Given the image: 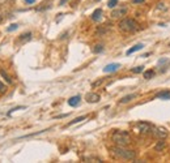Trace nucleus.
I'll return each mask as SVG.
<instances>
[{
  "label": "nucleus",
  "mask_w": 170,
  "mask_h": 163,
  "mask_svg": "<svg viewBox=\"0 0 170 163\" xmlns=\"http://www.w3.org/2000/svg\"><path fill=\"white\" fill-rule=\"evenodd\" d=\"M110 153L114 158L116 159H124V161H134L136 158V153L135 150H128L126 149V146H119L115 145L114 147L110 149Z\"/></svg>",
  "instance_id": "obj_1"
},
{
  "label": "nucleus",
  "mask_w": 170,
  "mask_h": 163,
  "mask_svg": "<svg viewBox=\"0 0 170 163\" xmlns=\"http://www.w3.org/2000/svg\"><path fill=\"white\" fill-rule=\"evenodd\" d=\"M111 141L115 145L127 146L131 144V136H130V133L126 131H115L111 135Z\"/></svg>",
  "instance_id": "obj_2"
},
{
  "label": "nucleus",
  "mask_w": 170,
  "mask_h": 163,
  "mask_svg": "<svg viewBox=\"0 0 170 163\" xmlns=\"http://www.w3.org/2000/svg\"><path fill=\"white\" fill-rule=\"evenodd\" d=\"M119 29L124 33H134L139 29V24L134 18H123L119 22Z\"/></svg>",
  "instance_id": "obj_3"
},
{
  "label": "nucleus",
  "mask_w": 170,
  "mask_h": 163,
  "mask_svg": "<svg viewBox=\"0 0 170 163\" xmlns=\"http://www.w3.org/2000/svg\"><path fill=\"white\" fill-rule=\"evenodd\" d=\"M136 129L139 131L140 135L147 136V135H149V133H152L153 125L147 123V121H139V123H136Z\"/></svg>",
  "instance_id": "obj_4"
},
{
  "label": "nucleus",
  "mask_w": 170,
  "mask_h": 163,
  "mask_svg": "<svg viewBox=\"0 0 170 163\" xmlns=\"http://www.w3.org/2000/svg\"><path fill=\"white\" fill-rule=\"evenodd\" d=\"M152 135L156 137L157 140H165L167 137V129L164 127H153L152 129Z\"/></svg>",
  "instance_id": "obj_5"
},
{
  "label": "nucleus",
  "mask_w": 170,
  "mask_h": 163,
  "mask_svg": "<svg viewBox=\"0 0 170 163\" xmlns=\"http://www.w3.org/2000/svg\"><path fill=\"white\" fill-rule=\"evenodd\" d=\"M126 13H127V8H126V7H121V8H118V9H114L110 16H111V18H119V17L126 16Z\"/></svg>",
  "instance_id": "obj_6"
},
{
  "label": "nucleus",
  "mask_w": 170,
  "mask_h": 163,
  "mask_svg": "<svg viewBox=\"0 0 170 163\" xmlns=\"http://www.w3.org/2000/svg\"><path fill=\"white\" fill-rule=\"evenodd\" d=\"M119 68H121L119 63H111V64H107L105 68H103V72L105 73H113V72H116Z\"/></svg>",
  "instance_id": "obj_7"
},
{
  "label": "nucleus",
  "mask_w": 170,
  "mask_h": 163,
  "mask_svg": "<svg viewBox=\"0 0 170 163\" xmlns=\"http://www.w3.org/2000/svg\"><path fill=\"white\" fill-rule=\"evenodd\" d=\"M85 98H86V102L89 103H97L100 101V95L97 93H88Z\"/></svg>",
  "instance_id": "obj_8"
},
{
  "label": "nucleus",
  "mask_w": 170,
  "mask_h": 163,
  "mask_svg": "<svg viewBox=\"0 0 170 163\" xmlns=\"http://www.w3.org/2000/svg\"><path fill=\"white\" fill-rule=\"evenodd\" d=\"M80 102H81V97H80V95H73V97H71L68 99V105L71 107H77L80 105Z\"/></svg>",
  "instance_id": "obj_9"
},
{
  "label": "nucleus",
  "mask_w": 170,
  "mask_h": 163,
  "mask_svg": "<svg viewBox=\"0 0 170 163\" xmlns=\"http://www.w3.org/2000/svg\"><path fill=\"white\" fill-rule=\"evenodd\" d=\"M32 33L30 32H28V33H24V34H21L20 37H18V43H26V42H29L32 39Z\"/></svg>",
  "instance_id": "obj_10"
},
{
  "label": "nucleus",
  "mask_w": 170,
  "mask_h": 163,
  "mask_svg": "<svg viewBox=\"0 0 170 163\" xmlns=\"http://www.w3.org/2000/svg\"><path fill=\"white\" fill-rule=\"evenodd\" d=\"M156 98L157 99H164V101H167L170 99V91L169 90H164V91H160L156 94Z\"/></svg>",
  "instance_id": "obj_11"
},
{
  "label": "nucleus",
  "mask_w": 170,
  "mask_h": 163,
  "mask_svg": "<svg viewBox=\"0 0 170 163\" xmlns=\"http://www.w3.org/2000/svg\"><path fill=\"white\" fill-rule=\"evenodd\" d=\"M101 17H102V9H101V8H97V9H95V11L92 13V16H90V18H92L93 21H95V22L100 21Z\"/></svg>",
  "instance_id": "obj_12"
},
{
  "label": "nucleus",
  "mask_w": 170,
  "mask_h": 163,
  "mask_svg": "<svg viewBox=\"0 0 170 163\" xmlns=\"http://www.w3.org/2000/svg\"><path fill=\"white\" fill-rule=\"evenodd\" d=\"M143 47H144V44H143V43H137V44H135L134 47H131L130 50H127V52H126V55H131V54L136 52V51H140Z\"/></svg>",
  "instance_id": "obj_13"
},
{
  "label": "nucleus",
  "mask_w": 170,
  "mask_h": 163,
  "mask_svg": "<svg viewBox=\"0 0 170 163\" xmlns=\"http://www.w3.org/2000/svg\"><path fill=\"white\" fill-rule=\"evenodd\" d=\"M137 97V94H128V95H126V97H123L121 101H119V103H128V102H131L132 99H135Z\"/></svg>",
  "instance_id": "obj_14"
},
{
  "label": "nucleus",
  "mask_w": 170,
  "mask_h": 163,
  "mask_svg": "<svg viewBox=\"0 0 170 163\" xmlns=\"http://www.w3.org/2000/svg\"><path fill=\"white\" fill-rule=\"evenodd\" d=\"M165 146H166V142L164 141V140H160V141L156 144V146H154V150L160 153V151H162L165 149Z\"/></svg>",
  "instance_id": "obj_15"
},
{
  "label": "nucleus",
  "mask_w": 170,
  "mask_h": 163,
  "mask_svg": "<svg viewBox=\"0 0 170 163\" xmlns=\"http://www.w3.org/2000/svg\"><path fill=\"white\" fill-rule=\"evenodd\" d=\"M0 76H2V77H3L4 80H5V82H7V84H9V85H12V84H13L12 78H11V77L8 76V73H7L5 71H3V69L0 71Z\"/></svg>",
  "instance_id": "obj_16"
},
{
  "label": "nucleus",
  "mask_w": 170,
  "mask_h": 163,
  "mask_svg": "<svg viewBox=\"0 0 170 163\" xmlns=\"http://www.w3.org/2000/svg\"><path fill=\"white\" fill-rule=\"evenodd\" d=\"M153 76H154V71L153 69H148V71H145L143 73V77L145 80H151V78H153Z\"/></svg>",
  "instance_id": "obj_17"
},
{
  "label": "nucleus",
  "mask_w": 170,
  "mask_h": 163,
  "mask_svg": "<svg viewBox=\"0 0 170 163\" xmlns=\"http://www.w3.org/2000/svg\"><path fill=\"white\" fill-rule=\"evenodd\" d=\"M110 29V24H106V25H103V26H101V27H98L97 29V34H105L107 30Z\"/></svg>",
  "instance_id": "obj_18"
},
{
  "label": "nucleus",
  "mask_w": 170,
  "mask_h": 163,
  "mask_svg": "<svg viewBox=\"0 0 170 163\" xmlns=\"http://www.w3.org/2000/svg\"><path fill=\"white\" fill-rule=\"evenodd\" d=\"M85 119H86V115L79 116V117H76V119H73L71 123H68V124H67V127H70V125H73V124H76V123H80V121H83V120H85Z\"/></svg>",
  "instance_id": "obj_19"
},
{
  "label": "nucleus",
  "mask_w": 170,
  "mask_h": 163,
  "mask_svg": "<svg viewBox=\"0 0 170 163\" xmlns=\"http://www.w3.org/2000/svg\"><path fill=\"white\" fill-rule=\"evenodd\" d=\"M103 51V46L102 44H97V46H94V48H93V52L94 54H101Z\"/></svg>",
  "instance_id": "obj_20"
},
{
  "label": "nucleus",
  "mask_w": 170,
  "mask_h": 163,
  "mask_svg": "<svg viewBox=\"0 0 170 163\" xmlns=\"http://www.w3.org/2000/svg\"><path fill=\"white\" fill-rule=\"evenodd\" d=\"M134 73H142L144 71V65H139V67H135V68H132L131 69Z\"/></svg>",
  "instance_id": "obj_21"
},
{
  "label": "nucleus",
  "mask_w": 170,
  "mask_h": 163,
  "mask_svg": "<svg viewBox=\"0 0 170 163\" xmlns=\"http://www.w3.org/2000/svg\"><path fill=\"white\" fill-rule=\"evenodd\" d=\"M116 5H118V0H109V2H107L109 8H115Z\"/></svg>",
  "instance_id": "obj_22"
},
{
  "label": "nucleus",
  "mask_w": 170,
  "mask_h": 163,
  "mask_svg": "<svg viewBox=\"0 0 170 163\" xmlns=\"http://www.w3.org/2000/svg\"><path fill=\"white\" fill-rule=\"evenodd\" d=\"M17 27H18V25H17V24H12V25H9L8 27H7V32H8V33L14 32V30H17Z\"/></svg>",
  "instance_id": "obj_23"
},
{
  "label": "nucleus",
  "mask_w": 170,
  "mask_h": 163,
  "mask_svg": "<svg viewBox=\"0 0 170 163\" xmlns=\"http://www.w3.org/2000/svg\"><path fill=\"white\" fill-rule=\"evenodd\" d=\"M5 91H7V86L0 81V94H4Z\"/></svg>",
  "instance_id": "obj_24"
},
{
  "label": "nucleus",
  "mask_w": 170,
  "mask_h": 163,
  "mask_svg": "<svg viewBox=\"0 0 170 163\" xmlns=\"http://www.w3.org/2000/svg\"><path fill=\"white\" fill-rule=\"evenodd\" d=\"M84 161H94V162H102L100 158H94V157H86V158H84Z\"/></svg>",
  "instance_id": "obj_25"
},
{
  "label": "nucleus",
  "mask_w": 170,
  "mask_h": 163,
  "mask_svg": "<svg viewBox=\"0 0 170 163\" xmlns=\"http://www.w3.org/2000/svg\"><path fill=\"white\" fill-rule=\"evenodd\" d=\"M24 2H25L26 4L30 5V4H34V3H35V0H24Z\"/></svg>",
  "instance_id": "obj_26"
},
{
  "label": "nucleus",
  "mask_w": 170,
  "mask_h": 163,
  "mask_svg": "<svg viewBox=\"0 0 170 163\" xmlns=\"http://www.w3.org/2000/svg\"><path fill=\"white\" fill-rule=\"evenodd\" d=\"M145 2V0H134V3L135 4H139V3H144Z\"/></svg>",
  "instance_id": "obj_27"
},
{
  "label": "nucleus",
  "mask_w": 170,
  "mask_h": 163,
  "mask_svg": "<svg viewBox=\"0 0 170 163\" xmlns=\"http://www.w3.org/2000/svg\"><path fill=\"white\" fill-rule=\"evenodd\" d=\"M67 2H68V0H60V3H59V5H64Z\"/></svg>",
  "instance_id": "obj_28"
},
{
  "label": "nucleus",
  "mask_w": 170,
  "mask_h": 163,
  "mask_svg": "<svg viewBox=\"0 0 170 163\" xmlns=\"http://www.w3.org/2000/svg\"><path fill=\"white\" fill-rule=\"evenodd\" d=\"M65 116H68V114H63V115H59V116H56L58 119H60V117H65Z\"/></svg>",
  "instance_id": "obj_29"
},
{
  "label": "nucleus",
  "mask_w": 170,
  "mask_h": 163,
  "mask_svg": "<svg viewBox=\"0 0 170 163\" xmlns=\"http://www.w3.org/2000/svg\"><path fill=\"white\" fill-rule=\"evenodd\" d=\"M3 20H4V16H0V22H3Z\"/></svg>",
  "instance_id": "obj_30"
},
{
  "label": "nucleus",
  "mask_w": 170,
  "mask_h": 163,
  "mask_svg": "<svg viewBox=\"0 0 170 163\" xmlns=\"http://www.w3.org/2000/svg\"><path fill=\"white\" fill-rule=\"evenodd\" d=\"M94 2H100V0H94Z\"/></svg>",
  "instance_id": "obj_31"
}]
</instances>
